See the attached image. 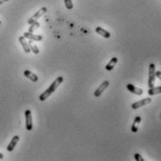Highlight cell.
<instances>
[{
  "label": "cell",
  "instance_id": "6da1fadb",
  "mask_svg": "<svg viewBox=\"0 0 161 161\" xmlns=\"http://www.w3.org/2000/svg\"><path fill=\"white\" fill-rule=\"evenodd\" d=\"M64 82V78L62 77V76H59V77H57L53 82L52 83V84L50 86H49L45 91H44L41 95L39 96V100L40 101H45L47 98L50 97L53 92H55V90L58 88V86L60 85V84Z\"/></svg>",
  "mask_w": 161,
  "mask_h": 161
},
{
  "label": "cell",
  "instance_id": "7a4b0ae2",
  "mask_svg": "<svg viewBox=\"0 0 161 161\" xmlns=\"http://www.w3.org/2000/svg\"><path fill=\"white\" fill-rule=\"evenodd\" d=\"M155 65L154 63H151L149 65V78H148V86L149 88L154 87L155 85Z\"/></svg>",
  "mask_w": 161,
  "mask_h": 161
},
{
  "label": "cell",
  "instance_id": "3957f363",
  "mask_svg": "<svg viewBox=\"0 0 161 161\" xmlns=\"http://www.w3.org/2000/svg\"><path fill=\"white\" fill-rule=\"evenodd\" d=\"M47 8L46 7H43V8H41L40 10H38L37 12L35 13V14L30 18V19L28 20V24H33L34 22H37L40 17H42L45 13L47 12Z\"/></svg>",
  "mask_w": 161,
  "mask_h": 161
},
{
  "label": "cell",
  "instance_id": "277c9868",
  "mask_svg": "<svg viewBox=\"0 0 161 161\" xmlns=\"http://www.w3.org/2000/svg\"><path fill=\"white\" fill-rule=\"evenodd\" d=\"M25 116V127L28 131L32 130L33 128V122H32V113L30 110H26L24 111Z\"/></svg>",
  "mask_w": 161,
  "mask_h": 161
},
{
  "label": "cell",
  "instance_id": "5b68a950",
  "mask_svg": "<svg viewBox=\"0 0 161 161\" xmlns=\"http://www.w3.org/2000/svg\"><path fill=\"white\" fill-rule=\"evenodd\" d=\"M152 103V98L151 97H147V98H144V99H141L140 101H137L135 103H133L131 105V108L133 110H137L139 108H141V107H144L147 104H150Z\"/></svg>",
  "mask_w": 161,
  "mask_h": 161
},
{
  "label": "cell",
  "instance_id": "8992f818",
  "mask_svg": "<svg viewBox=\"0 0 161 161\" xmlns=\"http://www.w3.org/2000/svg\"><path fill=\"white\" fill-rule=\"evenodd\" d=\"M110 85V83H109V80H105V82H103L99 86H98V88L97 89V90L95 91V93H94V95H95V97H100L102 95V93H103L107 88L109 87Z\"/></svg>",
  "mask_w": 161,
  "mask_h": 161
},
{
  "label": "cell",
  "instance_id": "52a82bcc",
  "mask_svg": "<svg viewBox=\"0 0 161 161\" xmlns=\"http://www.w3.org/2000/svg\"><path fill=\"white\" fill-rule=\"evenodd\" d=\"M127 88L129 92H131L132 94H135V95H137V96H141L142 94H144V91H142L141 88H139V87L133 85V84H130V83L127 84Z\"/></svg>",
  "mask_w": 161,
  "mask_h": 161
},
{
  "label": "cell",
  "instance_id": "ba28073f",
  "mask_svg": "<svg viewBox=\"0 0 161 161\" xmlns=\"http://www.w3.org/2000/svg\"><path fill=\"white\" fill-rule=\"evenodd\" d=\"M19 140H20V137L18 136V135H15L14 137H13V138L11 139L10 142L8 144V147H7L8 152H12V151H13V149L15 148L16 144H18V141H19Z\"/></svg>",
  "mask_w": 161,
  "mask_h": 161
},
{
  "label": "cell",
  "instance_id": "9c48e42d",
  "mask_svg": "<svg viewBox=\"0 0 161 161\" xmlns=\"http://www.w3.org/2000/svg\"><path fill=\"white\" fill-rule=\"evenodd\" d=\"M24 37L25 38H28V39H31V40H36V41H41L42 40V36L34 35L33 33H29V32H24Z\"/></svg>",
  "mask_w": 161,
  "mask_h": 161
},
{
  "label": "cell",
  "instance_id": "30bf717a",
  "mask_svg": "<svg viewBox=\"0 0 161 161\" xmlns=\"http://www.w3.org/2000/svg\"><path fill=\"white\" fill-rule=\"evenodd\" d=\"M19 41L21 43V45L23 46V49L24 51L26 52V53H29L31 51H30V48H29V45H28V42L25 40V38L24 37V36H22V37H19Z\"/></svg>",
  "mask_w": 161,
  "mask_h": 161
},
{
  "label": "cell",
  "instance_id": "8fae6325",
  "mask_svg": "<svg viewBox=\"0 0 161 161\" xmlns=\"http://www.w3.org/2000/svg\"><path fill=\"white\" fill-rule=\"evenodd\" d=\"M117 62H118V59H117V57H113L110 60V62H108V64L106 65L105 66V69L107 71H111V70H113V68L115 66V65L117 64Z\"/></svg>",
  "mask_w": 161,
  "mask_h": 161
},
{
  "label": "cell",
  "instance_id": "7c38bea8",
  "mask_svg": "<svg viewBox=\"0 0 161 161\" xmlns=\"http://www.w3.org/2000/svg\"><path fill=\"white\" fill-rule=\"evenodd\" d=\"M24 75L25 76L26 78H28L30 80H32V82L36 83L38 80V77L36 74H34L33 72H31L30 70H24Z\"/></svg>",
  "mask_w": 161,
  "mask_h": 161
},
{
  "label": "cell",
  "instance_id": "4fadbf2b",
  "mask_svg": "<svg viewBox=\"0 0 161 161\" xmlns=\"http://www.w3.org/2000/svg\"><path fill=\"white\" fill-rule=\"evenodd\" d=\"M96 32H97L98 35L102 36V37L105 38H110V37H111V33L108 32L107 30L103 29L102 27H97V28H96Z\"/></svg>",
  "mask_w": 161,
  "mask_h": 161
},
{
  "label": "cell",
  "instance_id": "5bb4252c",
  "mask_svg": "<svg viewBox=\"0 0 161 161\" xmlns=\"http://www.w3.org/2000/svg\"><path fill=\"white\" fill-rule=\"evenodd\" d=\"M141 116H136V118L135 120H134V122H133V125H132V127H131V131L132 132H137L138 131V126H139V124L141 123Z\"/></svg>",
  "mask_w": 161,
  "mask_h": 161
},
{
  "label": "cell",
  "instance_id": "9a60e30c",
  "mask_svg": "<svg viewBox=\"0 0 161 161\" xmlns=\"http://www.w3.org/2000/svg\"><path fill=\"white\" fill-rule=\"evenodd\" d=\"M161 93V86H158V87H152L149 88L148 90V95L149 96H155V95H158V94Z\"/></svg>",
  "mask_w": 161,
  "mask_h": 161
},
{
  "label": "cell",
  "instance_id": "2e32d148",
  "mask_svg": "<svg viewBox=\"0 0 161 161\" xmlns=\"http://www.w3.org/2000/svg\"><path fill=\"white\" fill-rule=\"evenodd\" d=\"M28 45H29V48H30V51H32L33 53H35V55H38V53L39 52V50L37 45H35V44H33V41L32 40H29L28 41Z\"/></svg>",
  "mask_w": 161,
  "mask_h": 161
},
{
  "label": "cell",
  "instance_id": "e0dca14e",
  "mask_svg": "<svg viewBox=\"0 0 161 161\" xmlns=\"http://www.w3.org/2000/svg\"><path fill=\"white\" fill-rule=\"evenodd\" d=\"M39 26H40V24L38 23V22H34L33 24H30V27H29V33H33L34 29L38 28Z\"/></svg>",
  "mask_w": 161,
  "mask_h": 161
},
{
  "label": "cell",
  "instance_id": "ac0fdd59",
  "mask_svg": "<svg viewBox=\"0 0 161 161\" xmlns=\"http://www.w3.org/2000/svg\"><path fill=\"white\" fill-rule=\"evenodd\" d=\"M65 2V6L68 10H72L73 8V2L72 0H64Z\"/></svg>",
  "mask_w": 161,
  "mask_h": 161
},
{
  "label": "cell",
  "instance_id": "d6986e66",
  "mask_svg": "<svg viewBox=\"0 0 161 161\" xmlns=\"http://www.w3.org/2000/svg\"><path fill=\"white\" fill-rule=\"evenodd\" d=\"M134 156H135V160L136 161H144V158H142V156L140 154H139V153H136Z\"/></svg>",
  "mask_w": 161,
  "mask_h": 161
},
{
  "label": "cell",
  "instance_id": "ffe728a7",
  "mask_svg": "<svg viewBox=\"0 0 161 161\" xmlns=\"http://www.w3.org/2000/svg\"><path fill=\"white\" fill-rule=\"evenodd\" d=\"M155 77H158V78L160 79V77H161V72L158 70V71H156V72H155Z\"/></svg>",
  "mask_w": 161,
  "mask_h": 161
},
{
  "label": "cell",
  "instance_id": "44dd1931",
  "mask_svg": "<svg viewBox=\"0 0 161 161\" xmlns=\"http://www.w3.org/2000/svg\"><path fill=\"white\" fill-rule=\"evenodd\" d=\"M7 1H8V0H0V5H1V4H3V3L7 2Z\"/></svg>",
  "mask_w": 161,
  "mask_h": 161
},
{
  "label": "cell",
  "instance_id": "7402d4cb",
  "mask_svg": "<svg viewBox=\"0 0 161 161\" xmlns=\"http://www.w3.org/2000/svg\"><path fill=\"white\" fill-rule=\"evenodd\" d=\"M3 158H4V155L2 153H0V159H3Z\"/></svg>",
  "mask_w": 161,
  "mask_h": 161
},
{
  "label": "cell",
  "instance_id": "603a6c76",
  "mask_svg": "<svg viewBox=\"0 0 161 161\" xmlns=\"http://www.w3.org/2000/svg\"><path fill=\"white\" fill-rule=\"evenodd\" d=\"M0 24H1V21H0Z\"/></svg>",
  "mask_w": 161,
  "mask_h": 161
}]
</instances>
